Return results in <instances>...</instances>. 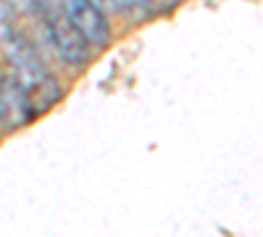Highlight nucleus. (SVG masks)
Returning a JSON list of instances; mask_svg holds the SVG:
<instances>
[{
	"label": "nucleus",
	"mask_w": 263,
	"mask_h": 237,
	"mask_svg": "<svg viewBox=\"0 0 263 237\" xmlns=\"http://www.w3.org/2000/svg\"><path fill=\"white\" fill-rule=\"evenodd\" d=\"M66 19L71 21V27L90 42V45H108L111 40V29H108V21L100 11V6L95 0H63V11Z\"/></svg>",
	"instance_id": "nucleus-1"
},
{
	"label": "nucleus",
	"mask_w": 263,
	"mask_h": 237,
	"mask_svg": "<svg viewBox=\"0 0 263 237\" xmlns=\"http://www.w3.org/2000/svg\"><path fill=\"white\" fill-rule=\"evenodd\" d=\"M48 29H50V40H53L58 56L66 63H71V66H84V63L90 61V42L71 27V21L63 13H53L48 19Z\"/></svg>",
	"instance_id": "nucleus-2"
},
{
	"label": "nucleus",
	"mask_w": 263,
	"mask_h": 237,
	"mask_svg": "<svg viewBox=\"0 0 263 237\" xmlns=\"http://www.w3.org/2000/svg\"><path fill=\"white\" fill-rule=\"evenodd\" d=\"M32 119L29 95L18 79H0V121L6 129H18Z\"/></svg>",
	"instance_id": "nucleus-3"
},
{
	"label": "nucleus",
	"mask_w": 263,
	"mask_h": 237,
	"mask_svg": "<svg viewBox=\"0 0 263 237\" xmlns=\"http://www.w3.org/2000/svg\"><path fill=\"white\" fill-rule=\"evenodd\" d=\"M6 45H8V58L13 61V66L21 71V77L29 79L32 84L45 79V66H42L40 56L34 53V48L29 45L24 37H18V34H13L8 29L6 32Z\"/></svg>",
	"instance_id": "nucleus-4"
},
{
	"label": "nucleus",
	"mask_w": 263,
	"mask_h": 237,
	"mask_svg": "<svg viewBox=\"0 0 263 237\" xmlns=\"http://www.w3.org/2000/svg\"><path fill=\"white\" fill-rule=\"evenodd\" d=\"M182 3V0H142V6L150 8L153 13H168Z\"/></svg>",
	"instance_id": "nucleus-5"
}]
</instances>
